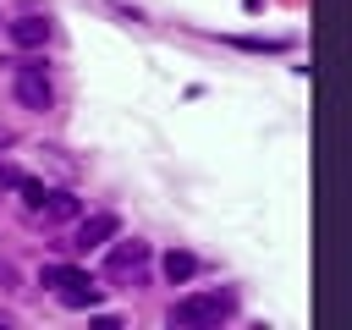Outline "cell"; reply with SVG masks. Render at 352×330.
Listing matches in <instances>:
<instances>
[{
	"instance_id": "9c48e42d",
	"label": "cell",
	"mask_w": 352,
	"mask_h": 330,
	"mask_svg": "<svg viewBox=\"0 0 352 330\" xmlns=\"http://www.w3.org/2000/svg\"><path fill=\"white\" fill-rule=\"evenodd\" d=\"M16 187H22V204H28V209H38V204H44L50 192H55V187H44V182H28V176H22Z\"/></svg>"
},
{
	"instance_id": "52a82bcc",
	"label": "cell",
	"mask_w": 352,
	"mask_h": 330,
	"mask_svg": "<svg viewBox=\"0 0 352 330\" xmlns=\"http://www.w3.org/2000/svg\"><path fill=\"white\" fill-rule=\"evenodd\" d=\"M11 44L44 50V44H50V22H44V16H16V22H11Z\"/></svg>"
},
{
	"instance_id": "277c9868",
	"label": "cell",
	"mask_w": 352,
	"mask_h": 330,
	"mask_svg": "<svg viewBox=\"0 0 352 330\" xmlns=\"http://www.w3.org/2000/svg\"><path fill=\"white\" fill-rule=\"evenodd\" d=\"M116 231H121V220H116V214H77V231H72V242H66V248L88 253V248H104Z\"/></svg>"
},
{
	"instance_id": "ba28073f",
	"label": "cell",
	"mask_w": 352,
	"mask_h": 330,
	"mask_svg": "<svg viewBox=\"0 0 352 330\" xmlns=\"http://www.w3.org/2000/svg\"><path fill=\"white\" fill-rule=\"evenodd\" d=\"M192 275H198V258L187 248H170L165 253V280H192Z\"/></svg>"
},
{
	"instance_id": "30bf717a",
	"label": "cell",
	"mask_w": 352,
	"mask_h": 330,
	"mask_svg": "<svg viewBox=\"0 0 352 330\" xmlns=\"http://www.w3.org/2000/svg\"><path fill=\"white\" fill-rule=\"evenodd\" d=\"M16 182H22V170H16V165H6V160H0V187H16Z\"/></svg>"
},
{
	"instance_id": "8fae6325",
	"label": "cell",
	"mask_w": 352,
	"mask_h": 330,
	"mask_svg": "<svg viewBox=\"0 0 352 330\" xmlns=\"http://www.w3.org/2000/svg\"><path fill=\"white\" fill-rule=\"evenodd\" d=\"M0 286H11V264L6 258H0Z\"/></svg>"
},
{
	"instance_id": "5b68a950",
	"label": "cell",
	"mask_w": 352,
	"mask_h": 330,
	"mask_svg": "<svg viewBox=\"0 0 352 330\" xmlns=\"http://www.w3.org/2000/svg\"><path fill=\"white\" fill-rule=\"evenodd\" d=\"M143 264H148V242H116V248H110V258H104L110 280H121V275H138Z\"/></svg>"
},
{
	"instance_id": "6da1fadb",
	"label": "cell",
	"mask_w": 352,
	"mask_h": 330,
	"mask_svg": "<svg viewBox=\"0 0 352 330\" xmlns=\"http://www.w3.org/2000/svg\"><path fill=\"white\" fill-rule=\"evenodd\" d=\"M231 308H236V297H231L226 286L187 292V297H176V308H170V324H176V330H209V324L231 319Z\"/></svg>"
},
{
	"instance_id": "8992f818",
	"label": "cell",
	"mask_w": 352,
	"mask_h": 330,
	"mask_svg": "<svg viewBox=\"0 0 352 330\" xmlns=\"http://www.w3.org/2000/svg\"><path fill=\"white\" fill-rule=\"evenodd\" d=\"M33 214H38L44 226H60V220H77V214H82V198H72V192H50Z\"/></svg>"
},
{
	"instance_id": "3957f363",
	"label": "cell",
	"mask_w": 352,
	"mask_h": 330,
	"mask_svg": "<svg viewBox=\"0 0 352 330\" xmlns=\"http://www.w3.org/2000/svg\"><path fill=\"white\" fill-rule=\"evenodd\" d=\"M16 66V77H11V88H16V99L28 104V110H50V77H44V66L38 60H11Z\"/></svg>"
},
{
	"instance_id": "7a4b0ae2",
	"label": "cell",
	"mask_w": 352,
	"mask_h": 330,
	"mask_svg": "<svg viewBox=\"0 0 352 330\" xmlns=\"http://www.w3.org/2000/svg\"><path fill=\"white\" fill-rule=\"evenodd\" d=\"M38 280H44V286H55V297H60L66 308H94V302H99V292H104L94 275H82V270H72V264H44V270H38Z\"/></svg>"
}]
</instances>
